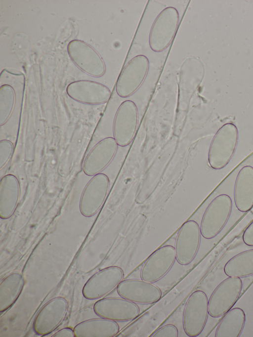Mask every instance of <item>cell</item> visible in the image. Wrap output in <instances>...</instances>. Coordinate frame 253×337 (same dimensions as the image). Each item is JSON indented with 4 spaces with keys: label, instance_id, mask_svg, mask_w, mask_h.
<instances>
[{
    "label": "cell",
    "instance_id": "obj_1",
    "mask_svg": "<svg viewBox=\"0 0 253 337\" xmlns=\"http://www.w3.org/2000/svg\"><path fill=\"white\" fill-rule=\"evenodd\" d=\"M238 139V129L233 124H225L219 128L208 153V162L211 168L220 169L228 164L235 151Z\"/></svg>",
    "mask_w": 253,
    "mask_h": 337
},
{
    "label": "cell",
    "instance_id": "obj_2",
    "mask_svg": "<svg viewBox=\"0 0 253 337\" xmlns=\"http://www.w3.org/2000/svg\"><path fill=\"white\" fill-rule=\"evenodd\" d=\"M179 21L178 12L173 7H167L158 14L149 34V45L153 51L159 52L168 47L176 33Z\"/></svg>",
    "mask_w": 253,
    "mask_h": 337
},
{
    "label": "cell",
    "instance_id": "obj_3",
    "mask_svg": "<svg viewBox=\"0 0 253 337\" xmlns=\"http://www.w3.org/2000/svg\"><path fill=\"white\" fill-rule=\"evenodd\" d=\"M232 208L231 197L223 194L216 196L206 209L201 222L202 236L211 239L215 237L228 221Z\"/></svg>",
    "mask_w": 253,
    "mask_h": 337
},
{
    "label": "cell",
    "instance_id": "obj_4",
    "mask_svg": "<svg viewBox=\"0 0 253 337\" xmlns=\"http://www.w3.org/2000/svg\"><path fill=\"white\" fill-rule=\"evenodd\" d=\"M209 314L208 299L202 291L197 290L189 296L183 313V327L190 337L198 336L203 331Z\"/></svg>",
    "mask_w": 253,
    "mask_h": 337
},
{
    "label": "cell",
    "instance_id": "obj_5",
    "mask_svg": "<svg viewBox=\"0 0 253 337\" xmlns=\"http://www.w3.org/2000/svg\"><path fill=\"white\" fill-rule=\"evenodd\" d=\"M149 67V62L144 55L132 58L121 72L116 85L118 95L126 98L133 94L144 82Z\"/></svg>",
    "mask_w": 253,
    "mask_h": 337
},
{
    "label": "cell",
    "instance_id": "obj_6",
    "mask_svg": "<svg viewBox=\"0 0 253 337\" xmlns=\"http://www.w3.org/2000/svg\"><path fill=\"white\" fill-rule=\"evenodd\" d=\"M242 287L239 277H229L215 289L208 300L210 315L219 317L231 309L237 300Z\"/></svg>",
    "mask_w": 253,
    "mask_h": 337
},
{
    "label": "cell",
    "instance_id": "obj_7",
    "mask_svg": "<svg viewBox=\"0 0 253 337\" xmlns=\"http://www.w3.org/2000/svg\"><path fill=\"white\" fill-rule=\"evenodd\" d=\"M138 122V113L135 103L129 100L119 107L113 123L114 138L118 145L125 147L132 141Z\"/></svg>",
    "mask_w": 253,
    "mask_h": 337
},
{
    "label": "cell",
    "instance_id": "obj_8",
    "mask_svg": "<svg viewBox=\"0 0 253 337\" xmlns=\"http://www.w3.org/2000/svg\"><path fill=\"white\" fill-rule=\"evenodd\" d=\"M124 275L123 270L119 266L105 268L88 280L83 287V295L88 299H95L105 296L118 287Z\"/></svg>",
    "mask_w": 253,
    "mask_h": 337
},
{
    "label": "cell",
    "instance_id": "obj_9",
    "mask_svg": "<svg viewBox=\"0 0 253 337\" xmlns=\"http://www.w3.org/2000/svg\"><path fill=\"white\" fill-rule=\"evenodd\" d=\"M68 54L74 63L85 73L100 77L105 72V65L99 54L89 45L80 40L71 41Z\"/></svg>",
    "mask_w": 253,
    "mask_h": 337
},
{
    "label": "cell",
    "instance_id": "obj_10",
    "mask_svg": "<svg viewBox=\"0 0 253 337\" xmlns=\"http://www.w3.org/2000/svg\"><path fill=\"white\" fill-rule=\"evenodd\" d=\"M199 224L190 220L183 224L177 233L175 243L176 259L181 265L189 264L195 257L201 241Z\"/></svg>",
    "mask_w": 253,
    "mask_h": 337
},
{
    "label": "cell",
    "instance_id": "obj_11",
    "mask_svg": "<svg viewBox=\"0 0 253 337\" xmlns=\"http://www.w3.org/2000/svg\"><path fill=\"white\" fill-rule=\"evenodd\" d=\"M109 179L104 173L93 176L85 186L80 200L81 213L85 217L94 215L103 204L109 188Z\"/></svg>",
    "mask_w": 253,
    "mask_h": 337
},
{
    "label": "cell",
    "instance_id": "obj_12",
    "mask_svg": "<svg viewBox=\"0 0 253 337\" xmlns=\"http://www.w3.org/2000/svg\"><path fill=\"white\" fill-rule=\"evenodd\" d=\"M68 308V302L64 297H56L49 301L42 308L34 320L35 332L42 336L52 332L63 321Z\"/></svg>",
    "mask_w": 253,
    "mask_h": 337
},
{
    "label": "cell",
    "instance_id": "obj_13",
    "mask_svg": "<svg viewBox=\"0 0 253 337\" xmlns=\"http://www.w3.org/2000/svg\"><path fill=\"white\" fill-rule=\"evenodd\" d=\"M99 316L115 321H126L136 318L140 313L138 305L123 297H109L97 301L93 305Z\"/></svg>",
    "mask_w": 253,
    "mask_h": 337
},
{
    "label": "cell",
    "instance_id": "obj_14",
    "mask_svg": "<svg viewBox=\"0 0 253 337\" xmlns=\"http://www.w3.org/2000/svg\"><path fill=\"white\" fill-rule=\"evenodd\" d=\"M175 259L174 247L166 245L159 248L143 264L140 271L141 279L150 283L158 281L169 272Z\"/></svg>",
    "mask_w": 253,
    "mask_h": 337
},
{
    "label": "cell",
    "instance_id": "obj_15",
    "mask_svg": "<svg viewBox=\"0 0 253 337\" xmlns=\"http://www.w3.org/2000/svg\"><path fill=\"white\" fill-rule=\"evenodd\" d=\"M117 291L122 297L139 304L156 302L162 295L161 290L157 286L139 279L122 280L117 287Z\"/></svg>",
    "mask_w": 253,
    "mask_h": 337
},
{
    "label": "cell",
    "instance_id": "obj_16",
    "mask_svg": "<svg viewBox=\"0 0 253 337\" xmlns=\"http://www.w3.org/2000/svg\"><path fill=\"white\" fill-rule=\"evenodd\" d=\"M118 146L116 141L112 137H107L99 141L88 153L84 162V173L88 176L100 173L113 159Z\"/></svg>",
    "mask_w": 253,
    "mask_h": 337
},
{
    "label": "cell",
    "instance_id": "obj_17",
    "mask_svg": "<svg viewBox=\"0 0 253 337\" xmlns=\"http://www.w3.org/2000/svg\"><path fill=\"white\" fill-rule=\"evenodd\" d=\"M67 94L78 102L87 104H100L107 102L111 91L105 85L93 81L80 80L71 83L66 88Z\"/></svg>",
    "mask_w": 253,
    "mask_h": 337
},
{
    "label": "cell",
    "instance_id": "obj_18",
    "mask_svg": "<svg viewBox=\"0 0 253 337\" xmlns=\"http://www.w3.org/2000/svg\"><path fill=\"white\" fill-rule=\"evenodd\" d=\"M234 199L237 209L243 212L253 207V167H243L239 171L234 185Z\"/></svg>",
    "mask_w": 253,
    "mask_h": 337
},
{
    "label": "cell",
    "instance_id": "obj_19",
    "mask_svg": "<svg viewBox=\"0 0 253 337\" xmlns=\"http://www.w3.org/2000/svg\"><path fill=\"white\" fill-rule=\"evenodd\" d=\"M20 186L17 178L13 174L3 176L0 182V216L9 218L14 212L19 199Z\"/></svg>",
    "mask_w": 253,
    "mask_h": 337
},
{
    "label": "cell",
    "instance_id": "obj_20",
    "mask_svg": "<svg viewBox=\"0 0 253 337\" xmlns=\"http://www.w3.org/2000/svg\"><path fill=\"white\" fill-rule=\"evenodd\" d=\"M73 330L76 337H113L118 334L120 327L116 321L102 318L83 321Z\"/></svg>",
    "mask_w": 253,
    "mask_h": 337
},
{
    "label": "cell",
    "instance_id": "obj_21",
    "mask_svg": "<svg viewBox=\"0 0 253 337\" xmlns=\"http://www.w3.org/2000/svg\"><path fill=\"white\" fill-rule=\"evenodd\" d=\"M25 284V279L18 272L12 273L0 284V312L5 311L17 300Z\"/></svg>",
    "mask_w": 253,
    "mask_h": 337
},
{
    "label": "cell",
    "instance_id": "obj_22",
    "mask_svg": "<svg viewBox=\"0 0 253 337\" xmlns=\"http://www.w3.org/2000/svg\"><path fill=\"white\" fill-rule=\"evenodd\" d=\"M245 314L240 308H234L227 311L216 330L215 337H238L244 328Z\"/></svg>",
    "mask_w": 253,
    "mask_h": 337
},
{
    "label": "cell",
    "instance_id": "obj_23",
    "mask_svg": "<svg viewBox=\"0 0 253 337\" xmlns=\"http://www.w3.org/2000/svg\"><path fill=\"white\" fill-rule=\"evenodd\" d=\"M224 271L228 277H243L253 274V249L241 252L225 264Z\"/></svg>",
    "mask_w": 253,
    "mask_h": 337
},
{
    "label": "cell",
    "instance_id": "obj_24",
    "mask_svg": "<svg viewBox=\"0 0 253 337\" xmlns=\"http://www.w3.org/2000/svg\"><path fill=\"white\" fill-rule=\"evenodd\" d=\"M15 92L12 86L4 84L0 88V126L4 125L12 112L15 103Z\"/></svg>",
    "mask_w": 253,
    "mask_h": 337
},
{
    "label": "cell",
    "instance_id": "obj_25",
    "mask_svg": "<svg viewBox=\"0 0 253 337\" xmlns=\"http://www.w3.org/2000/svg\"><path fill=\"white\" fill-rule=\"evenodd\" d=\"M13 143L7 139L0 141V169H1L8 163L14 151Z\"/></svg>",
    "mask_w": 253,
    "mask_h": 337
},
{
    "label": "cell",
    "instance_id": "obj_26",
    "mask_svg": "<svg viewBox=\"0 0 253 337\" xmlns=\"http://www.w3.org/2000/svg\"><path fill=\"white\" fill-rule=\"evenodd\" d=\"M178 332L176 326L172 324L166 325L154 332L152 337H177Z\"/></svg>",
    "mask_w": 253,
    "mask_h": 337
},
{
    "label": "cell",
    "instance_id": "obj_27",
    "mask_svg": "<svg viewBox=\"0 0 253 337\" xmlns=\"http://www.w3.org/2000/svg\"><path fill=\"white\" fill-rule=\"evenodd\" d=\"M242 239L246 245L249 246H253V221L250 224L244 231Z\"/></svg>",
    "mask_w": 253,
    "mask_h": 337
},
{
    "label": "cell",
    "instance_id": "obj_28",
    "mask_svg": "<svg viewBox=\"0 0 253 337\" xmlns=\"http://www.w3.org/2000/svg\"><path fill=\"white\" fill-rule=\"evenodd\" d=\"M74 330L70 328H65L57 332L52 337H74Z\"/></svg>",
    "mask_w": 253,
    "mask_h": 337
}]
</instances>
